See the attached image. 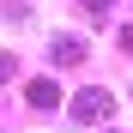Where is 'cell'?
<instances>
[{
	"label": "cell",
	"mask_w": 133,
	"mask_h": 133,
	"mask_svg": "<svg viewBox=\"0 0 133 133\" xmlns=\"http://www.w3.org/2000/svg\"><path fill=\"white\" fill-rule=\"evenodd\" d=\"M121 49H133V24H121Z\"/></svg>",
	"instance_id": "6"
},
{
	"label": "cell",
	"mask_w": 133,
	"mask_h": 133,
	"mask_svg": "<svg viewBox=\"0 0 133 133\" xmlns=\"http://www.w3.org/2000/svg\"><path fill=\"white\" fill-rule=\"evenodd\" d=\"M109 115H115V97H109L103 85H91V91L73 97V121H79V127H97V121H109Z\"/></svg>",
	"instance_id": "1"
},
{
	"label": "cell",
	"mask_w": 133,
	"mask_h": 133,
	"mask_svg": "<svg viewBox=\"0 0 133 133\" xmlns=\"http://www.w3.org/2000/svg\"><path fill=\"white\" fill-rule=\"evenodd\" d=\"M12 73H18V66H12V55H0V85H6Z\"/></svg>",
	"instance_id": "5"
},
{
	"label": "cell",
	"mask_w": 133,
	"mask_h": 133,
	"mask_svg": "<svg viewBox=\"0 0 133 133\" xmlns=\"http://www.w3.org/2000/svg\"><path fill=\"white\" fill-rule=\"evenodd\" d=\"M85 12H91V18H109V12H115V0H85Z\"/></svg>",
	"instance_id": "4"
},
{
	"label": "cell",
	"mask_w": 133,
	"mask_h": 133,
	"mask_svg": "<svg viewBox=\"0 0 133 133\" xmlns=\"http://www.w3.org/2000/svg\"><path fill=\"white\" fill-rule=\"evenodd\" d=\"M85 61V42L79 36H55V66H79Z\"/></svg>",
	"instance_id": "3"
},
{
	"label": "cell",
	"mask_w": 133,
	"mask_h": 133,
	"mask_svg": "<svg viewBox=\"0 0 133 133\" xmlns=\"http://www.w3.org/2000/svg\"><path fill=\"white\" fill-rule=\"evenodd\" d=\"M24 103H30V109H55V103H61V85H55V79H30Z\"/></svg>",
	"instance_id": "2"
}]
</instances>
